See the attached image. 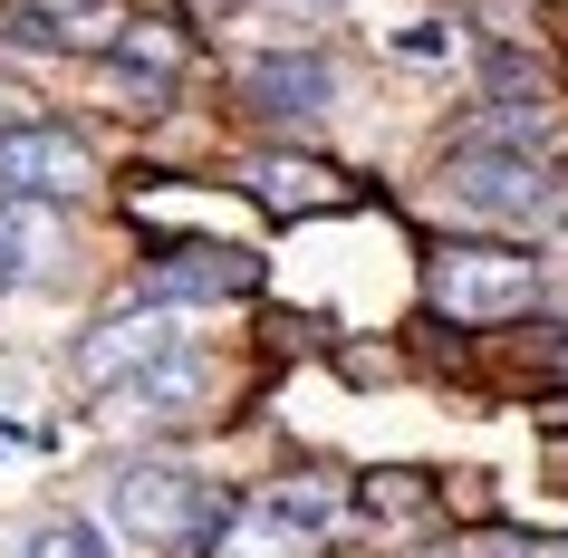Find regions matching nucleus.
Here are the masks:
<instances>
[{"instance_id":"obj_10","label":"nucleus","mask_w":568,"mask_h":558,"mask_svg":"<svg viewBox=\"0 0 568 558\" xmlns=\"http://www.w3.org/2000/svg\"><path fill=\"white\" fill-rule=\"evenodd\" d=\"M241 183H251L261 212H337L347 203V174H328L318 154H251Z\"/></svg>"},{"instance_id":"obj_4","label":"nucleus","mask_w":568,"mask_h":558,"mask_svg":"<svg viewBox=\"0 0 568 558\" xmlns=\"http://www.w3.org/2000/svg\"><path fill=\"white\" fill-rule=\"evenodd\" d=\"M444 203L463 212V222H549L559 212V183L539 174L530 154H510V145H463L444 154Z\"/></svg>"},{"instance_id":"obj_14","label":"nucleus","mask_w":568,"mask_h":558,"mask_svg":"<svg viewBox=\"0 0 568 558\" xmlns=\"http://www.w3.org/2000/svg\"><path fill=\"white\" fill-rule=\"evenodd\" d=\"M49 10H78V0H49Z\"/></svg>"},{"instance_id":"obj_8","label":"nucleus","mask_w":568,"mask_h":558,"mask_svg":"<svg viewBox=\"0 0 568 558\" xmlns=\"http://www.w3.org/2000/svg\"><path fill=\"white\" fill-rule=\"evenodd\" d=\"M164 347H183V318L174 308H116V318H97L88 337H78V385H106L135 376V366H154Z\"/></svg>"},{"instance_id":"obj_13","label":"nucleus","mask_w":568,"mask_h":558,"mask_svg":"<svg viewBox=\"0 0 568 558\" xmlns=\"http://www.w3.org/2000/svg\"><path fill=\"white\" fill-rule=\"evenodd\" d=\"M491 558H568V539H559V529H501Z\"/></svg>"},{"instance_id":"obj_2","label":"nucleus","mask_w":568,"mask_h":558,"mask_svg":"<svg viewBox=\"0 0 568 558\" xmlns=\"http://www.w3.org/2000/svg\"><path fill=\"white\" fill-rule=\"evenodd\" d=\"M424 298H434V318H453V327H501V318H520L539 298V261L510 251V241H444V251L424 261Z\"/></svg>"},{"instance_id":"obj_6","label":"nucleus","mask_w":568,"mask_h":558,"mask_svg":"<svg viewBox=\"0 0 568 558\" xmlns=\"http://www.w3.org/2000/svg\"><path fill=\"white\" fill-rule=\"evenodd\" d=\"M261 290V261L241 241H174L145 261V308H222Z\"/></svg>"},{"instance_id":"obj_1","label":"nucleus","mask_w":568,"mask_h":558,"mask_svg":"<svg viewBox=\"0 0 568 558\" xmlns=\"http://www.w3.org/2000/svg\"><path fill=\"white\" fill-rule=\"evenodd\" d=\"M337 529H347V481L300 471V481H261L251 500H232L203 558H308V549H328Z\"/></svg>"},{"instance_id":"obj_3","label":"nucleus","mask_w":568,"mask_h":558,"mask_svg":"<svg viewBox=\"0 0 568 558\" xmlns=\"http://www.w3.org/2000/svg\"><path fill=\"white\" fill-rule=\"evenodd\" d=\"M222 510H232V500L203 491V481L174 471V463H125L116 481H106V520H116L125 539H154V549H183V558L212 549Z\"/></svg>"},{"instance_id":"obj_12","label":"nucleus","mask_w":568,"mask_h":558,"mask_svg":"<svg viewBox=\"0 0 568 558\" xmlns=\"http://www.w3.org/2000/svg\"><path fill=\"white\" fill-rule=\"evenodd\" d=\"M386 49H395L405 68H444L453 49H463V39H453V20H405V30L386 39Z\"/></svg>"},{"instance_id":"obj_9","label":"nucleus","mask_w":568,"mask_h":558,"mask_svg":"<svg viewBox=\"0 0 568 558\" xmlns=\"http://www.w3.org/2000/svg\"><path fill=\"white\" fill-rule=\"evenodd\" d=\"M193 395H203V356H193V337H183V347H164L154 366H135V376L106 385V405H116L125 424H174Z\"/></svg>"},{"instance_id":"obj_7","label":"nucleus","mask_w":568,"mask_h":558,"mask_svg":"<svg viewBox=\"0 0 568 558\" xmlns=\"http://www.w3.org/2000/svg\"><path fill=\"white\" fill-rule=\"evenodd\" d=\"M241 106L261 125L308 135V125H328V106H337V68L318 59V49H270V59L241 68Z\"/></svg>"},{"instance_id":"obj_11","label":"nucleus","mask_w":568,"mask_h":558,"mask_svg":"<svg viewBox=\"0 0 568 558\" xmlns=\"http://www.w3.org/2000/svg\"><path fill=\"white\" fill-rule=\"evenodd\" d=\"M20 558H116V539L97 520H39L30 539H20Z\"/></svg>"},{"instance_id":"obj_5","label":"nucleus","mask_w":568,"mask_h":558,"mask_svg":"<svg viewBox=\"0 0 568 558\" xmlns=\"http://www.w3.org/2000/svg\"><path fill=\"white\" fill-rule=\"evenodd\" d=\"M97 183L88 135H68L59 116H0V193H30V203H78Z\"/></svg>"}]
</instances>
